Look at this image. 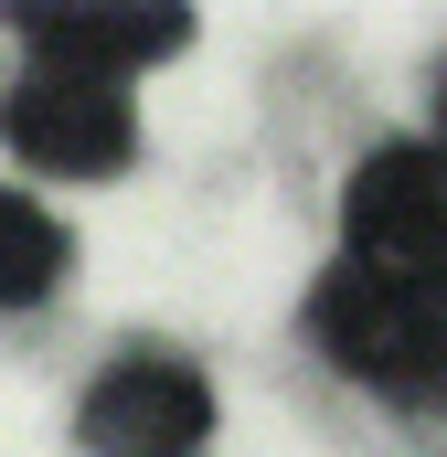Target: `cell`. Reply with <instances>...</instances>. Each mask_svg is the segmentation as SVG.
Listing matches in <instances>:
<instances>
[{
    "label": "cell",
    "mask_w": 447,
    "mask_h": 457,
    "mask_svg": "<svg viewBox=\"0 0 447 457\" xmlns=\"http://www.w3.org/2000/svg\"><path fill=\"white\" fill-rule=\"evenodd\" d=\"M320 341L373 394L426 404L437 394V287H394V277H373V266L341 255L331 277H320Z\"/></svg>",
    "instance_id": "1"
},
{
    "label": "cell",
    "mask_w": 447,
    "mask_h": 457,
    "mask_svg": "<svg viewBox=\"0 0 447 457\" xmlns=\"http://www.w3.org/2000/svg\"><path fill=\"white\" fill-rule=\"evenodd\" d=\"M75 426H86L97 457H192L214 436V394H203V372L171 361V351H117Z\"/></svg>",
    "instance_id": "2"
},
{
    "label": "cell",
    "mask_w": 447,
    "mask_h": 457,
    "mask_svg": "<svg viewBox=\"0 0 447 457\" xmlns=\"http://www.w3.org/2000/svg\"><path fill=\"white\" fill-rule=\"evenodd\" d=\"M0 138H11L32 170L97 181V170L128 160V96H117L107 75H64V64H43L32 86L0 96Z\"/></svg>",
    "instance_id": "3"
},
{
    "label": "cell",
    "mask_w": 447,
    "mask_h": 457,
    "mask_svg": "<svg viewBox=\"0 0 447 457\" xmlns=\"http://www.w3.org/2000/svg\"><path fill=\"white\" fill-rule=\"evenodd\" d=\"M437 149H384L362 181H351V266L394 277V287H437Z\"/></svg>",
    "instance_id": "4"
},
{
    "label": "cell",
    "mask_w": 447,
    "mask_h": 457,
    "mask_svg": "<svg viewBox=\"0 0 447 457\" xmlns=\"http://www.w3.org/2000/svg\"><path fill=\"white\" fill-rule=\"evenodd\" d=\"M11 21H21V32H43L64 75H107V64H149V54H171V43L192 32L181 11H149V0H117V11H97V0H64V11H54V0H21Z\"/></svg>",
    "instance_id": "5"
},
{
    "label": "cell",
    "mask_w": 447,
    "mask_h": 457,
    "mask_svg": "<svg viewBox=\"0 0 447 457\" xmlns=\"http://www.w3.org/2000/svg\"><path fill=\"white\" fill-rule=\"evenodd\" d=\"M64 277V224L21 192H0V309H32L43 287Z\"/></svg>",
    "instance_id": "6"
}]
</instances>
